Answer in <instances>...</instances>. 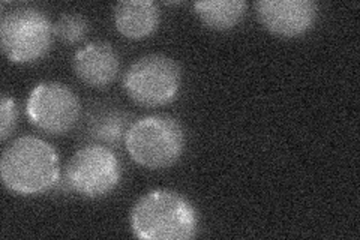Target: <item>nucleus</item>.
Masks as SVG:
<instances>
[{
  "label": "nucleus",
  "instance_id": "nucleus-2",
  "mask_svg": "<svg viewBox=\"0 0 360 240\" xmlns=\"http://www.w3.org/2000/svg\"><path fill=\"white\" fill-rule=\"evenodd\" d=\"M4 185L20 196H39L59 180V158L42 139L25 135L14 140L0 158Z\"/></svg>",
  "mask_w": 360,
  "mask_h": 240
},
{
  "label": "nucleus",
  "instance_id": "nucleus-10",
  "mask_svg": "<svg viewBox=\"0 0 360 240\" xmlns=\"http://www.w3.org/2000/svg\"><path fill=\"white\" fill-rule=\"evenodd\" d=\"M161 21V9L152 0H125L115 6L116 29L128 39L150 37Z\"/></svg>",
  "mask_w": 360,
  "mask_h": 240
},
{
  "label": "nucleus",
  "instance_id": "nucleus-8",
  "mask_svg": "<svg viewBox=\"0 0 360 240\" xmlns=\"http://www.w3.org/2000/svg\"><path fill=\"white\" fill-rule=\"evenodd\" d=\"M255 9L262 25L283 38L303 35L319 17V5L312 0H260Z\"/></svg>",
  "mask_w": 360,
  "mask_h": 240
},
{
  "label": "nucleus",
  "instance_id": "nucleus-9",
  "mask_svg": "<svg viewBox=\"0 0 360 240\" xmlns=\"http://www.w3.org/2000/svg\"><path fill=\"white\" fill-rule=\"evenodd\" d=\"M74 71L90 87H105L119 75L120 59L107 42H92L74 56Z\"/></svg>",
  "mask_w": 360,
  "mask_h": 240
},
{
  "label": "nucleus",
  "instance_id": "nucleus-14",
  "mask_svg": "<svg viewBox=\"0 0 360 240\" xmlns=\"http://www.w3.org/2000/svg\"><path fill=\"white\" fill-rule=\"evenodd\" d=\"M18 122V108L15 101L6 95L0 99V139L5 141L13 134Z\"/></svg>",
  "mask_w": 360,
  "mask_h": 240
},
{
  "label": "nucleus",
  "instance_id": "nucleus-12",
  "mask_svg": "<svg viewBox=\"0 0 360 240\" xmlns=\"http://www.w3.org/2000/svg\"><path fill=\"white\" fill-rule=\"evenodd\" d=\"M129 128V116L117 108L96 110L90 114L87 122L90 139L108 146H117L122 140H125Z\"/></svg>",
  "mask_w": 360,
  "mask_h": 240
},
{
  "label": "nucleus",
  "instance_id": "nucleus-13",
  "mask_svg": "<svg viewBox=\"0 0 360 240\" xmlns=\"http://www.w3.org/2000/svg\"><path fill=\"white\" fill-rule=\"evenodd\" d=\"M54 37H58L65 44H78L86 39L89 33V21L84 15L68 13L58 18L53 25Z\"/></svg>",
  "mask_w": 360,
  "mask_h": 240
},
{
  "label": "nucleus",
  "instance_id": "nucleus-1",
  "mask_svg": "<svg viewBox=\"0 0 360 240\" xmlns=\"http://www.w3.org/2000/svg\"><path fill=\"white\" fill-rule=\"evenodd\" d=\"M132 234L144 240H189L198 230V213L188 198L172 189H153L131 209Z\"/></svg>",
  "mask_w": 360,
  "mask_h": 240
},
{
  "label": "nucleus",
  "instance_id": "nucleus-6",
  "mask_svg": "<svg viewBox=\"0 0 360 240\" xmlns=\"http://www.w3.org/2000/svg\"><path fill=\"white\" fill-rule=\"evenodd\" d=\"M120 163L108 146L89 144L77 151L65 167V184L86 198L108 196L119 185Z\"/></svg>",
  "mask_w": 360,
  "mask_h": 240
},
{
  "label": "nucleus",
  "instance_id": "nucleus-11",
  "mask_svg": "<svg viewBox=\"0 0 360 240\" xmlns=\"http://www.w3.org/2000/svg\"><path fill=\"white\" fill-rule=\"evenodd\" d=\"M194 9L205 26L213 30H229L238 26L246 14L245 0H201Z\"/></svg>",
  "mask_w": 360,
  "mask_h": 240
},
{
  "label": "nucleus",
  "instance_id": "nucleus-7",
  "mask_svg": "<svg viewBox=\"0 0 360 240\" xmlns=\"http://www.w3.org/2000/svg\"><path fill=\"white\" fill-rule=\"evenodd\" d=\"M26 111L29 120L42 132L65 135L80 118V101L63 83L45 82L30 92Z\"/></svg>",
  "mask_w": 360,
  "mask_h": 240
},
{
  "label": "nucleus",
  "instance_id": "nucleus-5",
  "mask_svg": "<svg viewBox=\"0 0 360 240\" xmlns=\"http://www.w3.org/2000/svg\"><path fill=\"white\" fill-rule=\"evenodd\" d=\"M182 83V71L172 57L148 54L135 61L123 77L128 96L143 107H160L172 102Z\"/></svg>",
  "mask_w": 360,
  "mask_h": 240
},
{
  "label": "nucleus",
  "instance_id": "nucleus-3",
  "mask_svg": "<svg viewBox=\"0 0 360 240\" xmlns=\"http://www.w3.org/2000/svg\"><path fill=\"white\" fill-rule=\"evenodd\" d=\"M125 146L134 163L149 170L176 164L185 149L182 125L167 114L146 116L131 125Z\"/></svg>",
  "mask_w": 360,
  "mask_h": 240
},
{
  "label": "nucleus",
  "instance_id": "nucleus-4",
  "mask_svg": "<svg viewBox=\"0 0 360 240\" xmlns=\"http://www.w3.org/2000/svg\"><path fill=\"white\" fill-rule=\"evenodd\" d=\"M53 38V23L37 8H15L0 21L2 51L15 63H32L42 59L50 51Z\"/></svg>",
  "mask_w": 360,
  "mask_h": 240
}]
</instances>
